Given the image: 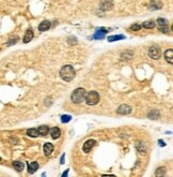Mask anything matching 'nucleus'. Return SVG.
<instances>
[{"label":"nucleus","mask_w":173,"mask_h":177,"mask_svg":"<svg viewBox=\"0 0 173 177\" xmlns=\"http://www.w3.org/2000/svg\"><path fill=\"white\" fill-rule=\"evenodd\" d=\"M75 70H74V68L70 65H66V66H63L61 68V70H60V76H61V79L65 82H71L74 77H75Z\"/></svg>","instance_id":"nucleus-1"},{"label":"nucleus","mask_w":173,"mask_h":177,"mask_svg":"<svg viewBox=\"0 0 173 177\" xmlns=\"http://www.w3.org/2000/svg\"><path fill=\"white\" fill-rule=\"evenodd\" d=\"M86 90L84 88H77L75 89L74 91L72 93V96H71V99H72V101L74 103H81V102L86 100Z\"/></svg>","instance_id":"nucleus-2"},{"label":"nucleus","mask_w":173,"mask_h":177,"mask_svg":"<svg viewBox=\"0 0 173 177\" xmlns=\"http://www.w3.org/2000/svg\"><path fill=\"white\" fill-rule=\"evenodd\" d=\"M99 102V95L96 91H90L86 96V103L88 105H96Z\"/></svg>","instance_id":"nucleus-3"},{"label":"nucleus","mask_w":173,"mask_h":177,"mask_svg":"<svg viewBox=\"0 0 173 177\" xmlns=\"http://www.w3.org/2000/svg\"><path fill=\"white\" fill-rule=\"evenodd\" d=\"M148 56L151 57L152 59H154V60L159 59L160 56H161V51H160V48H159L157 45L151 46L150 50H148Z\"/></svg>","instance_id":"nucleus-4"},{"label":"nucleus","mask_w":173,"mask_h":177,"mask_svg":"<svg viewBox=\"0 0 173 177\" xmlns=\"http://www.w3.org/2000/svg\"><path fill=\"white\" fill-rule=\"evenodd\" d=\"M131 111H133L131 106H129V105H127V104H122V105L119 106V109L117 110V113L119 114V115H128V114L131 113Z\"/></svg>","instance_id":"nucleus-5"},{"label":"nucleus","mask_w":173,"mask_h":177,"mask_svg":"<svg viewBox=\"0 0 173 177\" xmlns=\"http://www.w3.org/2000/svg\"><path fill=\"white\" fill-rule=\"evenodd\" d=\"M113 7V1L112 0H103L99 3V9L103 11H110Z\"/></svg>","instance_id":"nucleus-6"},{"label":"nucleus","mask_w":173,"mask_h":177,"mask_svg":"<svg viewBox=\"0 0 173 177\" xmlns=\"http://www.w3.org/2000/svg\"><path fill=\"white\" fill-rule=\"evenodd\" d=\"M95 144H96V141L95 140H88L86 143L84 144V146H82V150L84 152H89L93 147L95 146Z\"/></svg>","instance_id":"nucleus-7"},{"label":"nucleus","mask_w":173,"mask_h":177,"mask_svg":"<svg viewBox=\"0 0 173 177\" xmlns=\"http://www.w3.org/2000/svg\"><path fill=\"white\" fill-rule=\"evenodd\" d=\"M164 56H165V59L167 60V62H169L170 65H173V50H171V48L167 50L165 52V54H164Z\"/></svg>","instance_id":"nucleus-8"},{"label":"nucleus","mask_w":173,"mask_h":177,"mask_svg":"<svg viewBox=\"0 0 173 177\" xmlns=\"http://www.w3.org/2000/svg\"><path fill=\"white\" fill-rule=\"evenodd\" d=\"M43 150H44L45 156H50L51 152H53V145L50 143H45L44 147H43Z\"/></svg>","instance_id":"nucleus-9"},{"label":"nucleus","mask_w":173,"mask_h":177,"mask_svg":"<svg viewBox=\"0 0 173 177\" xmlns=\"http://www.w3.org/2000/svg\"><path fill=\"white\" fill-rule=\"evenodd\" d=\"M136 148H137V150L140 154L144 155L145 152H146V145L143 142H141V141H138L137 143H136Z\"/></svg>","instance_id":"nucleus-10"},{"label":"nucleus","mask_w":173,"mask_h":177,"mask_svg":"<svg viewBox=\"0 0 173 177\" xmlns=\"http://www.w3.org/2000/svg\"><path fill=\"white\" fill-rule=\"evenodd\" d=\"M107 34V30L104 28H101L99 30H97L96 32L94 34V36H93V38L94 39H97V40H102L104 39V37H105V34Z\"/></svg>","instance_id":"nucleus-11"},{"label":"nucleus","mask_w":173,"mask_h":177,"mask_svg":"<svg viewBox=\"0 0 173 177\" xmlns=\"http://www.w3.org/2000/svg\"><path fill=\"white\" fill-rule=\"evenodd\" d=\"M50 135H51V138H53V140L59 138H60V135H61V130L59 129L58 127H55V128L50 129Z\"/></svg>","instance_id":"nucleus-12"},{"label":"nucleus","mask_w":173,"mask_h":177,"mask_svg":"<svg viewBox=\"0 0 173 177\" xmlns=\"http://www.w3.org/2000/svg\"><path fill=\"white\" fill-rule=\"evenodd\" d=\"M32 39H33V31H32V29H28L26 31L25 37H24V43H29Z\"/></svg>","instance_id":"nucleus-13"},{"label":"nucleus","mask_w":173,"mask_h":177,"mask_svg":"<svg viewBox=\"0 0 173 177\" xmlns=\"http://www.w3.org/2000/svg\"><path fill=\"white\" fill-rule=\"evenodd\" d=\"M49 28H50V22H49V20H43L39 26L40 31H46Z\"/></svg>","instance_id":"nucleus-14"},{"label":"nucleus","mask_w":173,"mask_h":177,"mask_svg":"<svg viewBox=\"0 0 173 177\" xmlns=\"http://www.w3.org/2000/svg\"><path fill=\"white\" fill-rule=\"evenodd\" d=\"M162 8V3L160 1H152L148 9L151 10V11H155V10H159V9Z\"/></svg>","instance_id":"nucleus-15"},{"label":"nucleus","mask_w":173,"mask_h":177,"mask_svg":"<svg viewBox=\"0 0 173 177\" xmlns=\"http://www.w3.org/2000/svg\"><path fill=\"white\" fill-rule=\"evenodd\" d=\"M37 169H39V163L37 162H31L28 165V172L30 173V174L35 173Z\"/></svg>","instance_id":"nucleus-16"},{"label":"nucleus","mask_w":173,"mask_h":177,"mask_svg":"<svg viewBox=\"0 0 173 177\" xmlns=\"http://www.w3.org/2000/svg\"><path fill=\"white\" fill-rule=\"evenodd\" d=\"M13 166H14L17 172H22L24 170V168H25V163L22 162V161H14L13 162Z\"/></svg>","instance_id":"nucleus-17"},{"label":"nucleus","mask_w":173,"mask_h":177,"mask_svg":"<svg viewBox=\"0 0 173 177\" xmlns=\"http://www.w3.org/2000/svg\"><path fill=\"white\" fill-rule=\"evenodd\" d=\"M39 131H40V134L42 135V136H46V135H48V132H49L50 130H49L48 126H45V125H43V126L39 127Z\"/></svg>","instance_id":"nucleus-18"},{"label":"nucleus","mask_w":173,"mask_h":177,"mask_svg":"<svg viewBox=\"0 0 173 177\" xmlns=\"http://www.w3.org/2000/svg\"><path fill=\"white\" fill-rule=\"evenodd\" d=\"M27 135H29L31 138H37L41 134H40L39 129H28L27 130Z\"/></svg>","instance_id":"nucleus-19"},{"label":"nucleus","mask_w":173,"mask_h":177,"mask_svg":"<svg viewBox=\"0 0 173 177\" xmlns=\"http://www.w3.org/2000/svg\"><path fill=\"white\" fill-rule=\"evenodd\" d=\"M159 116H160V114H159V112L157 110L151 111V112L148 114V117L150 118V119H158Z\"/></svg>","instance_id":"nucleus-20"},{"label":"nucleus","mask_w":173,"mask_h":177,"mask_svg":"<svg viewBox=\"0 0 173 177\" xmlns=\"http://www.w3.org/2000/svg\"><path fill=\"white\" fill-rule=\"evenodd\" d=\"M142 27L145 29H152L155 27V22L154 20H146L142 24Z\"/></svg>","instance_id":"nucleus-21"},{"label":"nucleus","mask_w":173,"mask_h":177,"mask_svg":"<svg viewBox=\"0 0 173 177\" xmlns=\"http://www.w3.org/2000/svg\"><path fill=\"white\" fill-rule=\"evenodd\" d=\"M125 39V36H122V34H120V36H110V37H108V42H115V41H117V40H123Z\"/></svg>","instance_id":"nucleus-22"},{"label":"nucleus","mask_w":173,"mask_h":177,"mask_svg":"<svg viewBox=\"0 0 173 177\" xmlns=\"http://www.w3.org/2000/svg\"><path fill=\"white\" fill-rule=\"evenodd\" d=\"M166 168L165 166H161V168H158V169L156 170V173H155V175L156 176H164V175H166Z\"/></svg>","instance_id":"nucleus-23"},{"label":"nucleus","mask_w":173,"mask_h":177,"mask_svg":"<svg viewBox=\"0 0 173 177\" xmlns=\"http://www.w3.org/2000/svg\"><path fill=\"white\" fill-rule=\"evenodd\" d=\"M18 40H19V38H18V37L11 38V39L9 40L8 42H6V45H8V46H11V45H13V44H16Z\"/></svg>","instance_id":"nucleus-24"},{"label":"nucleus","mask_w":173,"mask_h":177,"mask_svg":"<svg viewBox=\"0 0 173 177\" xmlns=\"http://www.w3.org/2000/svg\"><path fill=\"white\" fill-rule=\"evenodd\" d=\"M71 119H72V116L71 115H63L61 117V121L63 122V124H66V122L71 121Z\"/></svg>","instance_id":"nucleus-25"},{"label":"nucleus","mask_w":173,"mask_h":177,"mask_svg":"<svg viewBox=\"0 0 173 177\" xmlns=\"http://www.w3.org/2000/svg\"><path fill=\"white\" fill-rule=\"evenodd\" d=\"M157 24H158V26H166L168 25V20H165V18H158L157 20Z\"/></svg>","instance_id":"nucleus-26"},{"label":"nucleus","mask_w":173,"mask_h":177,"mask_svg":"<svg viewBox=\"0 0 173 177\" xmlns=\"http://www.w3.org/2000/svg\"><path fill=\"white\" fill-rule=\"evenodd\" d=\"M159 31H161L164 34H168V32H169V27H168V25L159 26Z\"/></svg>","instance_id":"nucleus-27"},{"label":"nucleus","mask_w":173,"mask_h":177,"mask_svg":"<svg viewBox=\"0 0 173 177\" xmlns=\"http://www.w3.org/2000/svg\"><path fill=\"white\" fill-rule=\"evenodd\" d=\"M67 43H68V44H71V45L77 44V39H76V38H74V37H70L68 39H67Z\"/></svg>","instance_id":"nucleus-28"},{"label":"nucleus","mask_w":173,"mask_h":177,"mask_svg":"<svg viewBox=\"0 0 173 177\" xmlns=\"http://www.w3.org/2000/svg\"><path fill=\"white\" fill-rule=\"evenodd\" d=\"M130 29L134 31H138L141 29V25H139V24H134V25L130 26Z\"/></svg>","instance_id":"nucleus-29"},{"label":"nucleus","mask_w":173,"mask_h":177,"mask_svg":"<svg viewBox=\"0 0 173 177\" xmlns=\"http://www.w3.org/2000/svg\"><path fill=\"white\" fill-rule=\"evenodd\" d=\"M158 144H159V145H160L161 147H165V146H166L165 142H164L162 140H159V141H158Z\"/></svg>","instance_id":"nucleus-30"},{"label":"nucleus","mask_w":173,"mask_h":177,"mask_svg":"<svg viewBox=\"0 0 173 177\" xmlns=\"http://www.w3.org/2000/svg\"><path fill=\"white\" fill-rule=\"evenodd\" d=\"M64 157H65V155H62V157H61V164H63V163H64Z\"/></svg>","instance_id":"nucleus-31"},{"label":"nucleus","mask_w":173,"mask_h":177,"mask_svg":"<svg viewBox=\"0 0 173 177\" xmlns=\"http://www.w3.org/2000/svg\"><path fill=\"white\" fill-rule=\"evenodd\" d=\"M67 173H68V171L64 172V173H63V174H62V176H66V175H67Z\"/></svg>","instance_id":"nucleus-32"},{"label":"nucleus","mask_w":173,"mask_h":177,"mask_svg":"<svg viewBox=\"0 0 173 177\" xmlns=\"http://www.w3.org/2000/svg\"><path fill=\"white\" fill-rule=\"evenodd\" d=\"M171 30L173 31V24H172V26H171Z\"/></svg>","instance_id":"nucleus-33"}]
</instances>
